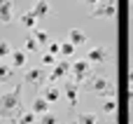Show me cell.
Masks as SVG:
<instances>
[{
  "mask_svg": "<svg viewBox=\"0 0 133 124\" xmlns=\"http://www.w3.org/2000/svg\"><path fill=\"white\" fill-rule=\"evenodd\" d=\"M21 110V84L7 94H0V120H14Z\"/></svg>",
  "mask_w": 133,
  "mask_h": 124,
  "instance_id": "cell-1",
  "label": "cell"
},
{
  "mask_svg": "<svg viewBox=\"0 0 133 124\" xmlns=\"http://www.w3.org/2000/svg\"><path fill=\"white\" fill-rule=\"evenodd\" d=\"M91 75H94V68H91V63H89L87 59H77L75 63H70V75H68V77H70L75 84L87 82Z\"/></svg>",
  "mask_w": 133,
  "mask_h": 124,
  "instance_id": "cell-2",
  "label": "cell"
},
{
  "mask_svg": "<svg viewBox=\"0 0 133 124\" xmlns=\"http://www.w3.org/2000/svg\"><path fill=\"white\" fill-rule=\"evenodd\" d=\"M94 19H115L117 16V0H98L94 9L89 12Z\"/></svg>",
  "mask_w": 133,
  "mask_h": 124,
  "instance_id": "cell-3",
  "label": "cell"
},
{
  "mask_svg": "<svg viewBox=\"0 0 133 124\" xmlns=\"http://www.w3.org/2000/svg\"><path fill=\"white\" fill-rule=\"evenodd\" d=\"M68 75H70V63H68V61H63V59L58 56V61L51 66V73H49L47 82H49V84H56L58 80H65Z\"/></svg>",
  "mask_w": 133,
  "mask_h": 124,
  "instance_id": "cell-4",
  "label": "cell"
},
{
  "mask_svg": "<svg viewBox=\"0 0 133 124\" xmlns=\"http://www.w3.org/2000/svg\"><path fill=\"white\" fill-rule=\"evenodd\" d=\"M91 66L94 63H108V59H110V52H108V47H103V45H96V47H91L89 52H87V56H84Z\"/></svg>",
  "mask_w": 133,
  "mask_h": 124,
  "instance_id": "cell-5",
  "label": "cell"
},
{
  "mask_svg": "<svg viewBox=\"0 0 133 124\" xmlns=\"http://www.w3.org/2000/svg\"><path fill=\"white\" fill-rule=\"evenodd\" d=\"M63 94H65L68 106L70 108H77V103H79V89H77V84L70 77H65V82H63Z\"/></svg>",
  "mask_w": 133,
  "mask_h": 124,
  "instance_id": "cell-6",
  "label": "cell"
},
{
  "mask_svg": "<svg viewBox=\"0 0 133 124\" xmlns=\"http://www.w3.org/2000/svg\"><path fill=\"white\" fill-rule=\"evenodd\" d=\"M110 87V80L105 77V75H91L89 80H87V91H94V94H103L105 89Z\"/></svg>",
  "mask_w": 133,
  "mask_h": 124,
  "instance_id": "cell-7",
  "label": "cell"
},
{
  "mask_svg": "<svg viewBox=\"0 0 133 124\" xmlns=\"http://www.w3.org/2000/svg\"><path fill=\"white\" fill-rule=\"evenodd\" d=\"M9 66L16 70V68H26V61H28V52L26 49H12V54H9Z\"/></svg>",
  "mask_w": 133,
  "mask_h": 124,
  "instance_id": "cell-8",
  "label": "cell"
},
{
  "mask_svg": "<svg viewBox=\"0 0 133 124\" xmlns=\"http://www.w3.org/2000/svg\"><path fill=\"white\" fill-rule=\"evenodd\" d=\"M40 96H42V98H47V101L54 106V103H58V98H61V91H58V87H56V84H49V82H47V84L40 89Z\"/></svg>",
  "mask_w": 133,
  "mask_h": 124,
  "instance_id": "cell-9",
  "label": "cell"
},
{
  "mask_svg": "<svg viewBox=\"0 0 133 124\" xmlns=\"http://www.w3.org/2000/svg\"><path fill=\"white\" fill-rule=\"evenodd\" d=\"M30 110H33V113H35L37 117H40V115H44V113H49V110H51V103H49L47 98H42V96L37 94V96L33 98V103H30Z\"/></svg>",
  "mask_w": 133,
  "mask_h": 124,
  "instance_id": "cell-10",
  "label": "cell"
},
{
  "mask_svg": "<svg viewBox=\"0 0 133 124\" xmlns=\"http://www.w3.org/2000/svg\"><path fill=\"white\" fill-rule=\"evenodd\" d=\"M42 68H30V70H26V75H23V82L26 84H33V87H42Z\"/></svg>",
  "mask_w": 133,
  "mask_h": 124,
  "instance_id": "cell-11",
  "label": "cell"
},
{
  "mask_svg": "<svg viewBox=\"0 0 133 124\" xmlns=\"http://www.w3.org/2000/svg\"><path fill=\"white\" fill-rule=\"evenodd\" d=\"M14 19V7L9 0H0V23H12Z\"/></svg>",
  "mask_w": 133,
  "mask_h": 124,
  "instance_id": "cell-12",
  "label": "cell"
},
{
  "mask_svg": "<svg viewBox=\"0 0 133 124\" xmlns=\"http://www.w3.org/2000/svg\"><path fill=\"white\" fill-rule=\"evenodd\" d=\"M68 40H70L75 47H84L89 38H87V33H84L82 28H70V33H68Z\"/></svg>",
  "mask_w": 133,
  "mask_h": 124,
  "instance_id": "cell-13",
  "label": "cell"
},
{
  "mask_svg": "<svg viewBox=\"0 0 133 124\" xmlns=\"http://www.w3.org/2000/svg\"><path fill=\"white\" fill-rule=\"evenodd\" d=\"M30 12H33V14L37 16V21H40L42 16H47V14H49V2H47V0H35V2H33V7H30Z\"/></svg>",
  "mask_w": 133,
  "mask_h": 124,
  "instance_id": "cell-14",
  "label": "cell"
},
{
  "mask_svg": "<svg viewBox=\"0 0 133 124\" xmlns=\"http://www.w3.org/2000/svg\"><path fill=\"white\" fill-rule=\"evenodd\" d=\"M75 49H77V47L65 38V40H61V45H58V56H61V59H70V56H75Z\"/></svg>",
  "mask_w": 133,
  "mask_h": 124,
  "instance_id": "cell-15",
  "label": "cell"
},
{
  "mask_svg": "<svg viewBox=\"0 0 133 124\" xmlns=\"http://www.w3.org/2000/svg\"><path fill=\"white\" fill-rule=\"evenodd\" d=\"M19 21H21V26L28 28V30H33V28L37 26V16H35L33 12H21V14H19Z\"/></svg>",
  "mask_w": 133,
  "mask_h": 124,
  "instance_id": "cell-16",
  "label": "cell"
},
{
  "mask_svg": "<svg viewBox=\"0 0 133 124\" xmlns=\"http://www.w3.org/2000/svg\"><path fill=\"white\" fill-rule=\"evenodd\" d=\"M35 122H37V115L33 110H21L14 117V124H35Z\"/></svg>",
  "mask_w": 133,
  "mask_h": 124,
  "instance_id": "cell-17",
  "label": "cell"
},
{
  "mask_svg": "<svg viewBox=\"0 0 133 124\" xmlns=\"http://www.w3.org/2000/svg\"><path fill=\"white\" fill-rule=\"evenodd\" d=\"M101 113L108 115V117H115V113H117V98H103Z\"/></svg>",
  "mask_w": 133,
  "mask_h": 124,
  "instance_id": "cell-18",
  "label": "cell"
},
{
  "mask_svg": "<svg viewBox=\"0 0 133 124\" xmlns=\"http://www.w3.org/2000/svg\"><path fill=\"white\" fill-rule=\"evenodd\" d=\"M12 75H14V68L0 61V82H9V80H12Z\"/></svg>",
  "mask_w": 133,
  "mask_h": 124,
  "instance_id": "cell-19",
  "label": "cell"
},
{
  "mask_svg": "<svg viewBox=\"0 0 133 124\" xmlns=\"http://www.w3.org/2000/svg\"><path fill=\"white\" fill-rule=\"evenodd\" d=\"M33 38H35V40L40 42V47L49 42V33H47V30H42V28H37V26L33 28Z\"/></svg>",
  "mask_w": 133,
  "mask_h": 124,
  "instance_id": "cell-20",
  "label": "cell"
},
{
  "mask_svg": "<svg viewBox=\"0 0 133 124\" xmlns=\"http://www.w3.org/2000/svg\"><path fill=\"white\" fill-rule=\"evenodd\" d=\"M96 122H98L96 113H82V115H77V124H96Z\"/></svg>",
  "mask_w": 133,
  "mask_h": 124,
  "instance_id": "cell-21",
  "label": "cell"
},
{
  "mask_svg": "<svg viewBox=\"0 0 133 124\" xmlns=\"http://www.w3.org/2000/svg\"><path fill=\"white\" fill-rule=\"evenodd\" d=\"M37 122H40V124H58V115H54V113L49 110V113L40 115V117H37Z\"/></svg>",
  "mask_w": 133,
  "mask_h": 124,
  "instance_id": "cell-22",
  "label": "cell"
},
{
  "mask_svg": "<svg viewBox=\"0 0 133 124\" xmlns=\"http://www.w3.org/2000/svg\"><path fill=\"white\" fill-rule=\"evenodd\" d=\"M23 49H26L28 54H30V52H40V42L30 35V38H26V47H23Z\"/></svg>",
  "mask_w": 133,
  "mask_h": 124,
  "instance_id": "cell-23",
  "label": "cell"
},
{
  "mask_svg": "<svg viewBox=\"0 0 133 124\" xmlns=\"http://www.w3.org/2000/svg\"><path fill=\"white\" fill-rule=\"evenodd\" d=\"M56 61H58L56 54H51V52H44V54H42V66H54Z\"/></svg>",
  "mask_w": 133,
  "mask_h": 124,
  "instance_id": "cell-24",
  "label": "cell"
},
{
  "mask_svg": "<svg viewBox=\"0 0 133 124\" xmlns=\"http://www.w3.org/2000/svg\"><path fill=\"white\" fill-rule=\"evenodd\" d=\"M9 54H12V47H9L5 40H0V61H2V59H9Z\"/></svg>",
  "mask_w": 133,
  "mask_h": 124,
  "instance_id": "cell-25",
  "label": "cell"
},
{
  "mask_svg": "<svg viewBox=\"0 0 133 124\" xmlns=\"http://www.w3.org/2000/svg\"><path fill=\"white\" fill-rule=\"evenodd\" d=\"M58 45H61V42H47V52H51V54L58 56Z\"/></svg>",
  "mask_w": 133,
  "mask_h": 124,
  "instance_id": "cell-26",
  "label": "cell"
},
{
  "mask_svg": "<svg viewBox=\"0 0 133 124\" xmlns=\"http://www.w3.org/2000/svg\"><path fill=\"white\" fill-rule=\"evenodd\" d=\"M129 84H133V70L129 73Z\"/></svg>",
  "mask_w": 133,
  "mask_h": 124,
  "instance_id": "cell-27",
  "label": "cell"
},
{
  "mask_svg": "<svg viewBox=\"0 0 133 124\" xmlns=\"http://www.w3.org/2000/svg\"><path fill=\"white\" fill-rule=\"evenodd\" d=\"M87 2H89V5H96V2H98V0H87Z\"/></svg>",
  "mask_w": 133,
  "mask_h": 124,
  "instance_id": "cell-28",
  "label": "cell"
},
{
  "mask_svg": "<svg viewBox=\"0 0 133 124\" xmlns=\"http://www.w3.org/2000/svg\"><path fill=\"white\" fill-rule=\"evenodd\" d=\"M68 124H77V120H70V122H68Z\"/></svg>",
  "mask_w": 133,
  "mask_h": 124,
  "instance_id": "cell-29",
  "label": "cell"
},
{
  "mask_svg": "<svg viewBox=\"0 0 133 124\" xmlns=\"http://www.w3.org/2000/svg\"><path fill=\"white\" fill-rule=\"evenodd\" d=\"M131 2H133V0H131Z\"/></svg>",
  "mask_w": 133,
  "mask_h": 124,
  "instance_id": "cell-30",
  "label": "cell"
}]
</instances>
